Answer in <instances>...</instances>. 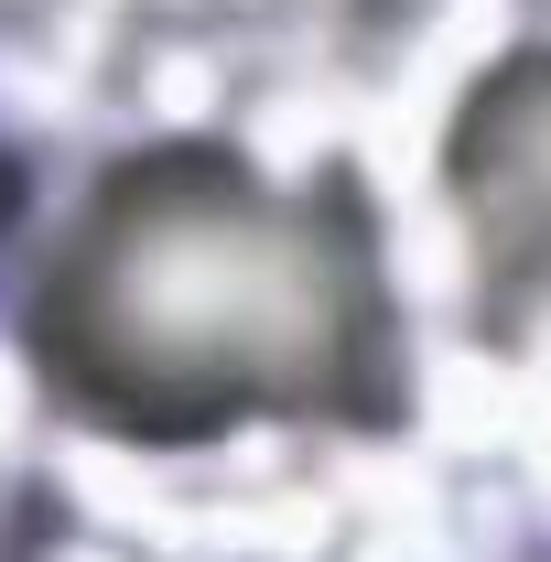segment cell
<instances>
[{"label":"cell","mask_w":551,"mask_h":562,"mask_svg":"<svg viewBox=\"0 0 551 562\" xmlns=\"http://www.w3.org/2000/svg\"><path fill=\"white\" fill-rule=\"evenodd\" d=\"M357 281L216 162L120 173L44 303V357L120 422H216L346 368Z\"/></svg>","instance_id":"1"},{"label":"cell","mask_w":551,"mask_h":562,"mask_svg":"<svg viewBox=\"0 0 551 562\" xmlns=\"http://www.w3.org/2000/svg\"><path fill=\"white\" fill-rule=\"evenodd\" d=\"M454 173L476 195V227L508 271H551V55L508 66L497 87H476Z\"/></svg>","instance_id":"2"}]
</instances>
